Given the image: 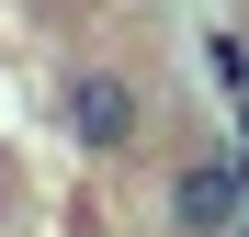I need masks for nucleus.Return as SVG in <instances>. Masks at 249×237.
<instances>
[{"label":"nucleus","instance_id":"nucleus-1","mask_svg":"<svg viewBox=\"0 0 249 237\" xmlns=\"http://www.w3.org/2000/svg\"><path fill=\"white\" fill-rule=\"evenodd\" d=\"M57 136L79 158H124V147L147 136V91L124 68H57Z\"/></svg>","mask_w":249,"mask_h":237},{"label":"nucleus","instance_id":"nucleus-2","mask_svg":"<svg viewBox=\"0 0 249 237\" xmlns=\"http://www.w3.org/2000/svg\"><path fill=\"white\" fill-rule=\"evenodd\" d=\"M170 226H181V237H227V226H249V170H238V158H193V170L170 181Z\"/></svg>","mask_w":249,"mask_h":237},{"label":"nucleus","instance_id":"nucleus-3","mask_svg":"<svg viewBox=\"0 0 249 237\" xmlns=\"http://www.w3.org/2000/svg\"><path fill=\"white\" fill-rule=\"evenodd\" d=\"M204 68H215V79H227V91L249 102V46H238V34H204Z\"/></svg>","mask_w":249,"mask_h":237}]
</instances>
